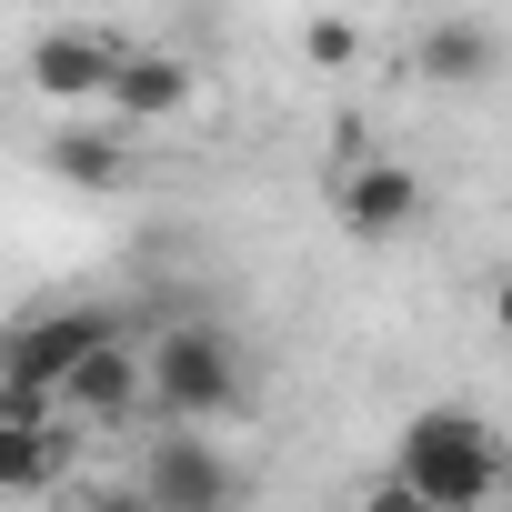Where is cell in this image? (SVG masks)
I'll list each match as a JSON object with an SVG mask.
<instances>
[{
  "instance_id": "cell-1",
  "label": "cell",
  "mask_w": 512,
  "mask_h": 512,
  "mask_svg": "<svg viewBox=\"0 0 512 512\" xmlns=\"http://www.w3.org/2000/svg\"><path fill=\"white\" fill-rule=\"evenodd\" d=\"M392 502H422V512H482V502H512V462L492 442L482 412L462 402H422L392 442Z\"/></svg>"
},
{
  "instance_id": "cell-2",
  "label": "cell",
  "mask_w": 512,
  "mask_h": 512,
  "mask_svg": "<svg viewBox=\"0 0 512 512\" xmlns=\"http://www.w3.org/2000/svg\"><path fill=\"white\" fill-rule=\"evenodd\" d=\"M141 392H151V422H231L241 412V342L221 322H161L141 332Z\"/></svg>"
},
{
  "instance_id": "cell-3",
  "label": "cell",
  "mask_w": 512,
  "mask_h": 512,
  "mask_svg": "<svg viewBox=\"0 0 512 512\" xmlns=\"http://www.w3.org/2000/svg\"><path fill=\"white\" fill-rule=\"evenodd\" d=\"M111 332H131V322H121V312H101V302H51V312L11 322V332H0V392L51 402V392H61V372H71L91 342H111Z\"/></svg>"
},
{
  "instance_id": "cell-4",
  "label": "cell",
  "mask_w": 512,
  "mask_h": 512,
  "mask_svg": "<svg viewBox=\"0 0 512 512\" xmlns=\"http://www.w3.org/2000/svg\"><path fill=\"white\" fill-rule=\"evenodd\" d=\"M231 492H241V472L221 462V442L201 422H161L131 462V502H151V512H221Z\"/></svg>"
},
{
  "instance_id": "cell-5",
  "label": "cell",
  "mask_w": 512,
  "mask_h": 512,
  "mask_svg": "<svg viewBox=\"0 0 512 512\" xmlns=\"http://www.w3.org/2000/svg\"><path fill=\"white\" fill-rule=\"evenodd\" d=\"M332 221L352 241H402L422 221V171L392 161V151H372V141H352V161L332 171Z\"/></svg>"
},
{
  "instance_id": "cell-6",
  "label": "cell",
  "mask_w": 512,
  "mask_h": 512,
  "mask_svg": "<svg viewBox=\"0 0 512 512\" xmlns=\"http://www.w3.org/2000/svg\"><path fill=\"white\" fill-rule=\"evenodd\" d=\"M51 412H71L81 432H131V422H151V392H141V332H111V342H91V352L61 372Z\"/></svg>"
},
{
  "instance_id": "cell-7",
  "label": "cell",
  "mask_w": 512,
  "mask_h": 512,
  "mask_svg": "<svg viewBox=\"0 0 512 512\" xmlns=\"http://www.w3.org/2000/svg\"><path fill=\"white\" fill-rule=\"evenodd\" d=\"M111 61H121V31H111V21H51V31H31L21 81H31L51 111H91L101 81H111Z\"/></svg>"
},
{
  "instance_id": "cell-8",
  "label": "cell",
  "mask_w": 512,
  "mask_h": 512,
  "mask_svg": "<svg viewBox=\"0 0 512 512\" xmlns=\"http://www.w3.org/2000/svg\"><path fill=\"white\" fill-rule=\"evenodd\" d=\"M412 71H422L432 91H482V81L502 71V31L472 21V11H452V21L412 31Z\"/></svg>"
},
{
  "instance_id": "cell-9",
  "label": "cell",
  "mask_w": 512,
  "mask_h": 512,
  "mask_svg": "<svg viewBox=\"0 0 512 512\" xmlns=\"http://www.w3.org/2000/svg\"><path fill=\"white\" fill-rule=\"evenodd\" d=\"M101 111H111V121H171V111H191V61L121 41V61H111V81H101Z\"/></svg>"
},
{
  "instance_id": "cell-10",
  "label": "cell",
  "mask_w": 512,
  "mask_h": 512,
  "mask_svg": "<svg viewBox=\"0 0 512 512\" xmlns=\"http://www.w3.org/2000/svg\"><path fill=\"white\" fill-rule=\"evenodd\" d=\"M41 161H51V181H61V191H111L131 151H121L111 131H51V141H41Z\"/></svg>"
},
{
  "instance_id": "cell-11",
  "label": "cell",
  "mask_w": 512,
  "mask_h": 512,
  "mask_svg": "<svg viewBox=\"0 0 512 512\" xmlns=\"http://www.w3.org/2000/svg\"><path fill=\"white\" fill-rule=\"evenodd\" d=\"M302 61H312V71H352V61H362V21H342V11L302 21Z\"/></svg>"
},
{
  "instance_id": "cell-12",
  "label": "cell",
  "mask_w": 512,
  "mask_h": 512,
  "mask_svg": "<svg viewBox=\"0 0 512 512\" xmlns=\"http://www.w3.org/2000/svg\"><path fill=\"white\" fill-rule=\"evenodd\" d=\"M492 332H502V342H512V262H502V272H492Z\"/></svg>"
}]
</instances>
